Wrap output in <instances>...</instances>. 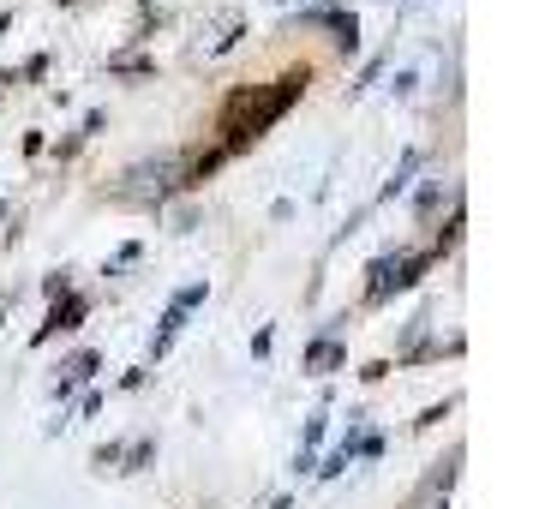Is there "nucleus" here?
<instances>
[{
    "instance_id": "1",
    "label": "nucleus",
    "mask_w": 533,
    "mask_h": 509,
    "mask_svg": "<svg viewBox=\"0 0 533 509\" xmlns=\"http://www.w3.org/2000/svg\"><path fill=\"white\" fill-rule=\"evenodd\" d=\"M294 84H300V78H288L282 90H270V96H258V102H252V96H234V102H228V114H222V132H228L234 144H240V138H252V132H258L264 120H276V114L288 108Z\"/></svg>"
}]
</instances>
